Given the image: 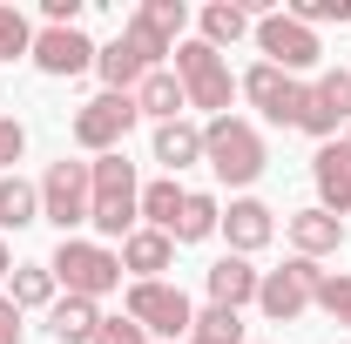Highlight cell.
<instances>
[{
    "label": "cell",
    "mask_w": 351,
    "mask_h": 344,
    "mask_svg": "<svg viewBox=\"0 0 351 344\" xmlns=\"http://www.w3.org/2000/svg\"><path fill=\"white\" fill-rule=\"evenodd\" d=\"M284 230H291V250H298V257H311V263L345 250V223H338L331 210H317V203H311V210H298V216H284Z\"/></svg>",
    "instance_id": "16"
},
{
    "label": "cell",
    "mask_w": 351,
    "mask_h": 344,
    "mask_svg": "<svg viewBox=\"0 0 351 344\" xmlns=\"http://www.w3.org/2000/svg\"><path fill=\"white\" fill-rule=\"evenodd\" d=\"M284 14H291V21H304L311 34H317V27H331V21L345 27V21H351V0H291Z\"/></svg>",
    "instance_id": "31"
},
{
    "label": "cell",
    "mask_w": 351,
    "mask_h": 344,
    "mask_svg": "<svg viewBox=\"0 0 351 344\" xmlns=\"http://www.w3.org/2000/svg\"><path fill=\"white\" fill-rule=\"evenodd\" d=\"M135 108H142V122H182V108H189V95H182V82H176V68H156V75H142V88H135Z\"/></svg>",
    "instance_id": "19"
},
{
    "label": "cell",
    "mask_w": 351,
    "mask_h": 344,
    "mask_svg": "<svg viewBox=\"0 0 351 344\" xmlns=\"http://www.w3.org/2000/svg\"><path fill=\"white\" fill-rule=\"evenodd\" d=\"M21 156H27V129H21L14 115H0V169H14Z\"/></svg>",
    "instance_id": "32"
},
{
    "label": "cell",
    "mask_w": 351,
    "mask_h": 344,
    "mask_svg": "<svg viewBox=\"0 0 351 344\" xmlns=\"http://www.w3.org/2000/svg\"><path fill=\"white\" fill-rule=\"evenodd\" d=\"M304 135H317V149L324 142H338V129H351V68H331V75H317L311 82V108L304 122H298Z\"/></svg>",
    "instance_id": "12"
},
{
    "label": "cell",
    "mask_w": 351,
    "mask_h": 344,
    "mask_svg": "<svg viewBox=\"0 0 351 344\" xmlns=\"http://www.w3.org/2000/svg\"><path fill=\"white\" fill-rule=\"evenodd\" d=\"M317 263L311 257H291V263H277V270H263V284H257V310L270 317V324H291V317H304L311 297H317Z\"/></svg>",
    "instance_id": "9"
},
{
    "label": "cell",
    "mask_w": 351,
    "mask_h": 344,
    "mask_svg": "<svg viewBox=\"0 0 351 344\" xmlns=\"http://www.w3.org/2000/svg\"><path fill=\"white\" fill-rule=\"evenodd\" d=\"M338 142H345V149H351V129H345V135H338Z\"/></svg>",
    "instance_id": "37"
},
{
    "label": "cell",
    "mask_w": 351,
    "mask_h": 344,
    "mask_svg": "<svg viewBox=\"0 0 351 344\" xmlns=\"http://www.w3.org/2000/svg\"><path fill=\"white\" fill-rule=\"evenodd\" d=\"M182 344H250V338H243V310H223V304L196 310V324H189Z\"/></svg>",
    "instance_id": "27"
},
{
    "label": "cell",
    "mask_w": 351,
    "mask_h": 344,
    "mask_svg": "<svg viewBox=\"0 0 351 344\" xmlns=\"http://www.w3.org/2000/svg\"><path fill=\"white\" fill-rule=\"evenodd\" d=\"M88 223L101 230V243L142 230V182H135V162L122 149L88 162Z\"/></svg>",
    "instance_id": "1"
},
{
    "label": "cell",
    "mask_w": 351,
    "mask_h": 344,
    "mask_svg": "<svg viewBox=\"0 0 351 344\" xmlns=\"http://www.w3.org/2000/svg\"><path fill=\"white\" fill-rule=\"evenodd\" d=\"M257 284H263V270H250V257H217L203 270V291H210V304H223V310L257 304Z\"/></svg>",
    "instance_id": "17"
},
{
    "label": "cell",
    "mask_w": 351,
    "mask_h": 344,
    "mask_svg": "<svg viewBox=\"0 0 351 344\" xmlns=\"http://www.w3.org/2000/svg\"><path fill=\"white\" fill-rule=\"evenodd\" d=\"M41 21L47 27H75L82 21V0H41Z\"/></svg>",
    "instance_id": "34"
},
{
    "label": "cell",
    "mask_w": 351,
    "mask_h": 344,
    "mask_svg": "<svg viewBox=\"0 0 351 344\" xmlns=\"http://www.w3.org/2000/svg\"><path fill=\"white\" fill-rule=\"evenodd\" d=\"M250 41H257V54L270 68H284V75H298V82L324 61V41L311 34L304 21H291V14H263L257 27H250Z\"/></svg>",
    "instance_id": "8"
},
{
    "label": "cell",
    "mask_w": 351,
    "mask_h": 344,
    "mask_svg": "<svg viewBox=\"0 0 351 344\" xmlns=\"http://www.w3.org/2000/svg\"><path fill=\"white\" fill-rule=\"evenodd\" d=\"M203 162L217 182L230 189H250L270 162V149H263V129L257 122H243V115H217V122H203Z\"/></svg>",
    "instance_id": "2"
},
{
    "label": "cell",
    "mask_w": 351,
    "mask_h": 344,
    "mask_svg": "<svg viewBox=\"0 0 351 344\" xmlns=\"http://www.w3.org/2000/svg\"><path fill=\"white\" fill-rule=\"evenodd\" d=\"M317 310H324V317H331V324H345L351 331V270H324V277H317Z\"/></svg>",
    "instance_id": "29"
},
{
    "label": "cell",
    "mask_w": 351,
    "mask_h": 344,
    "mask_svg": "<svg viewBox=\"0 0 351 344\" xmlns=\"http://www.w3.org/2000/svg\"><path fill=\"white\" fill-rule=\"evenodd\" d=\"M27 223H41V182L0 175V230H27Z\"/></svg>",
    "instance_id": "24"
},
{
    "label": "cell",
    "mask_w": 351,
    "mask_h": 344,
    "mask_svg": "<svg viewBox=\"0 0 351 344\" xmlns=\"http://www.w3.org/2000/svg\"><path fill=\"white\" fill-rule=\"evenodd\" d=\"M182 196H189V189H182L176 175H156V182L142 189V223L169 236V230H176V216H182Z\"/></svg>",
    "instance_id": "26"
},
{
    "label": "cell",
    "mask_w": 351,
    "mask_h": 344,
    "mask_svg": "<svg viewBox=\"0 0 351 344\" xmlns=\"http://www.w3.org/2000/svg\"><path fill=\"white\" fill-rule=\"evenodd\" d=\"M27 54H34V27H27V14L0 0V61H27Z\"/></svg>",
    "instance_id": "30"
},
{
    "label": "cell",
    "mask_w": 351,
    "mask_h": 344,
    "mask_svg": "<svg viewBox=\"0 0 351 344\" xmlns=\"http://www.w3.org/2000/svg\"><path fill=\"white\" fill-rule=\"evenodd\" d=\"M41 223H54L61 236H75L88 223V162H47L41 175Z\"/></svg>",
    "instance_id": "11"
},
{
    "label": "cell",
    "mask_w": 351,
    "mask_h": 344,
    "mask_svg": "<svg viewBox=\"0 0 351 344\" xmlns=\"http://www.w3.org/2000/svg\"><path fill=\"white\" fill-rule=\"evenodd\" d=\"M156 162L169 175H182L189 162H203V129H196V122H162V129H156Z\"/></svg>",
    "instance_id": "22"
},
{
    "label": "cell",
    "mask_w": 351,
    "mask_h": 344,
    "mask_svg": "<svg viewBox=\"0 0 351 344\" xmlns=\"http://www.w3.org/2000/svg\"><path fill=\"white\" fill-rule=\"evenodd\" d=\"M217 236H230V257H257L263 243L277 236V210H270V203H257V196H237V203L223 210Z\"/></svg>",
    "instance_id": "14"
},
{
    "label": "cell",
    "mask_w": 351,
    "mask_h": 344,
    "mask_svg": "<svg viewBox=\"0 0 351 344\" xmlns=\"http://www.w3.org/2000/svg\"><path fill=\"white\" fill-rule=\"evenodd\" d=\"M0 344H27V331H21V310H14V297H0Z\"/></svg>",
    "instance_id": "35"
},
{
    "label": "cell",
    "mask_w": 351,
    "mask_h": 344,
    "mask_svg": "<svg viewBox=\"0 0 351 344\" xmlns=\"http://www.w3.org/2000/svg\"><path fill=\"white\" fill-rule=\"evenodd\" d=\"M311 182H317V210H331L338 223L351 216V149L345 142H324L311 156Z\"/></svg>",
    "instance_id": "15"
},
{
    "label": "cell",
    "mask_w": 351,
    "mask_h": 344,
    "mask_svg": "<svg viewBox=\"0 0 351 344\" xmlns=\"http://www.w3.org/2000/svg\"><path fill=\"white\" fill-rule=\"evenodd\" d=\"M162 54H176V47H169V41H156L142 21H129L115 41L95 54V75L115 88V95H135V88H142V75H156V68H162Z\"/></svg>",
    "instance_id": "5"
},
{
    "label": "cell",
    "mask_w": 351,
    "mask_h": 344,
    "mask_svg": "<svg viewBox=\"0 0 351 344\" xmlns=\"http://www.w3.org/2000/svg\"><path fill=\"white\" fill-rule=\"evenodd\" d=\"M176 263V243L162 236V230H135V236H122V277H135V284H156L162 270Z\"/></svg>",
    "instance_id": "18"
},
{
    "label": "cell",
    "mask_w": 351,
    "mask_h": 344,
    "mask_svg": "<svg viewBox=\"0 0 351 344\" xmlns=\"http://www.w3.org/2000/svg\"><path fill=\"white\" fill-rule=\"evenodd\" d=\"M237 95L257 108L270 129H298L311 108V82H298V75H284V68H270V61H257L243 82H237Z\"/></svg>",
    "instance_id": "7"
},
{
    "label": "cell",
    "mask_w": 351,
    "mask_h": 344,
    "mask_svg": "<svg viewBox=\"0 0 351 344\" xmlns=\"http://www.w3.org/2000/svg\"><path fill=\"white\" fill-rule=\"evenodd\" d=\"M196 21H203V34H196V41H210V47H217V54H223V47H237V41H243V34H250V27H257L243 0H210V7H203Z\"/></svg>",
    "instance_id": "21"
},
{
    "label": "cell",
    "mask_w": 351,
    "mask_h": 344,
    "mask_svg": "<svg viewBox=\"0 0 351 344\" xmlns=\"http://www.w3.org/2000/svg\"><path fill=\"white\" fill-rule=\"evenodd\" d=\"M101 324H108V317H101L88 297H54V310H47V338L54 344H95Z\"/></svg>",
    "instance_id": "20"
},
{
    "label": "cell",
    "mask_w": 351,
    "mask_h": 344,
    "mask_svg": "<svg viewBox=\"0 0 351 344\" xmlns=\"http://www.w3.org/2000/svg\"><path fill=\"white\" fill-rule=\"evenodd\" d=\"M129 317L149 331V338L162 344V338H189V324H196V304L182 297L176 284H129Z\"/></svg>",
    "instance_id": "10"
},
{
    "label": "cell",
    "mask_w": 351,
    "mask_h": 344,
    "mask_svg": "<svg viewBox=\"0 0 351 344\" xmlns=\"http://www.w3.org/2000/svg\"><path fill=\"white\" fill-rule=\"evenodd\" d=\"M176 82L189 95V108H210V122L230 115V101H237V75L210 41H176Z\"/></svg>",
    "instance_id": "4"
},
{
    "label": "cell",
    "mask_w": 351,
    "mask_h": 344,
    "mask_svg": "<svg viewBox=\"0 0 351 344\" xmlns=\"http://www.w3.org/2000/svg\"><path fill=\"white\" fill-rule=\"evenodd\" d=\"M95 344H156V338H149V331H142L135 317H108V324H101V338H95Z\"/></svg>",
    "instance_id": "33"
},
{
    "label": "cell",
    "mask_w": 351,
    "mask_h": 344,
    "mask_svg": "<svg viewBox=\"0 0 351 344\" xmlns=\"http://www.w3.org/2000/svg\"><path fill=\"white\" fill-rule=\"evenodd\" d=\"M129 21H142L156 41H169V47H176V41H182V27H189V7H182V0H142Z\"/></svg>",
    "instance_id": "28"
},
{
    "label": "cell",
    "mask_w": 351,
    "mask_h": 344,
    "mask_svg": "<svg viewBox=\"0 0 351 344\" xmlns=\"http://www.w3.org/2000/svg\"><path fill=\"white\" fill-rule=\"evenodd\" d=\"M217 223H223V203L203 196V189H189V196H182V216H176V230H169V243H210Z\"/></svg>",
    "instance_id": "23"
},
{
    "label": "cell",
    "mask_w": 351,
    "mask_h": 344,
    "mask_svg": "<svg viewBox=\"0 0 351 344\" xmlns=\"http://www.w3.org/2000/svg\"><path fill=\"white\" fill-rule=\"evenodd\" d=\"M47 270H54V284H68V297H88V304L122 291V250L88 243V236H61V250L47 257Z\"/></svg>",
    "instance_id": "3"
},
{
    "label": "cell",
    "mask_w": 351,
    "mask_h": 344,
    "mask_svg": "<svg viewBox=\"0 0 351 344\" xmlns=\"http://www.w3.org/2000/svg\"><path fill=\"white\" fill-rule=\"evenodd\" d=\"M95 54H101V47L88 41L82 27H41L27 61H34L41 75H54V82H68V75H88V68H95Z\"/></svg>",
    "instance_id": "13"
},
{
    "label": "cell",
    "mask_w": 351,
    "mask_h": 344,
    "mask_svg": "<svg viewBox=\"0 0 351 344\" xmlns=\"http://www.w3.org/2000/svg\"><path fill=\"white\" fill-rule=\"evenodd\" d=\"M7 297H14V310H54V270L47 263H14Z\"/></svg>",
    "instance_id": "25"
},
{
    "label": "cell",
    "mask_w": 351,
    "mask_h": 344,
    "mask_svg": "<svg viewBox=\"0 0 351 344\" xmlns=\"http://www.w3.org/2000/svg\"><path fill=\"white\" fill-rule=\"evenodd\" d=\"M0 277H14V250H7V236H0Z\"/></svg>",
    "instance_id": "36"
},
{
    "label": "cell",
    "mask_w": 351,
    "mask_h": 344,
    "mask_svg": "<svg viewBox=\"0 0 351 344\" xmlns=\"http://www.w3.org/2000/svg\"><path fill=\"white\" fill-rule=\"evenodd\" d=\"M135 122H142L135 95H115V88H101L95 101H82V108H75V149H88V162H95V156H115V149L129 142Z\"/></svg>",
    "instance_id": "6"
}]
</instances>
